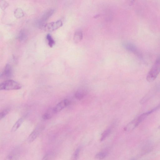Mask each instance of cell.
<instances>
[{
  "label": "cell",
  "instance_id": "8992f818",
  "mask_svg": "<svg viewBox=\"0 0 160 160\" xmlns=\"http://www.w3.org/2000/svg\"><path fill=\"white\" fill-rule=\"evenodd\" d=\"M123 47L128 51L131 52L139 58H142V55L137 47L133 43L126 42L123 44Z\"/></svg>",
  "mask_w": 160,
  "mask_h": 160
},
{
  "label": "cell",
  "instance_id": "277c9868",
  "mask_svg": "<svg viewBox=\"0 0 160 160\" xmlns=\"http://www.w3.org/2000/svg\"><path fill=\"white\" fill-rule=\"evenodd\" d=\"M54 9H51L46 11L42 14L40 18L38 20L37 22V25L40 28H42L45 22L53 14Z\"/></svg>",
  "mask_w": 160,
  "mask_h": 160
},
{
  "label": "cell",
  "instance_id": "4fadbf2b",
  "mask_svg": "<svg viewBox=\"0 0 160 160\" xmlns=\"http://www.w3.org/2000/svg\"><path fill=\"white\" fill-rule=\"evenodd\" d=\"M87 91L85 89H80L76 92L75 97L78 99H81L87 94Z\"/></svg>",
  "mask_w": 160,
  "mask_h": 160
},
{
  "label": "cell",
  "instance_id": "ac0fdd59",
  "mask_svg": "<svg viewBox=\"0 0 160 160\" xmlns=\"http://www.w3.org/2000/svg\"><path fill=\"white\" fill-rule=\"evenodd\" d=\"M46 39L48 41V44L49 46L52 47L55 44V41L52 36L49 34H48L46 35Z\"/></svg>",
  "mask_w": 160,
  "mask_h": 160
},
{
  "label": "cell",
  "instance_id": "3957f363",
  "mask_svg": "<svg viewBox=\"0 0 160 160\" xmlns=\"http://www.w3.org/2000/svg\"><path fill=\"white\" fill-rule=\"evenodd\" d=\"M21 88L22 86L19 83L11 79L6 80L0 85L1 90H15L20 89Z\"/></svg>",
  "mask_w": 160,
  "mask_h": 160
},
{
  "label": "cell",
  "instance_id": "9a60e30c",
  "mask_svg": "<svg viewBox=\"0 0 160 160\" xmlns=\"http://www.w3.org/2000/svg\"><path fill=\"white\" fill-rule=\"evenodd\" d=\"M108 154V152L107 151H103L97 153L95 155V157L97 159L102 160L106 157Z\"/></svg>",
  "mask_w": 160,
  "mask_h": 160
},
{
  "label": "cell",
  "instance_id": "e0dca14e",
  "mask_svg": "<svg viewBox=\"0 0 160 160\" xmlns=\"http://www.w3.org/2000/svg\"><path fill=\"white\" fill-rule=\"evenodd\" d=\"M82 37L83 35L81 32H75L74 35V41L76 42H78L82 39Z\"/></svg>",
  "mask_w": 160,
  "mask_h": 160
},
{
  "label": "cell",
  "instance_id": "7c38bea8",
  "mask_svg": "<svg viewBox=\"0 0 160 160\" xmlns=\"http://www.w3.org/2000/svg\"><path fill=\"white\" fill-rule=\"evenodd\" d=\"M23 118H21L16 122L11 129L12 132H15L19 128L23 122Z\"/></svg>",
  "mask_w": 160,
  "mask_h": 160
},
{
  "label": "cell",
  "instance_id": "d6986e66",
  "mask_svg": "<svg viewBox=\"0 0 160 160\" xmlns=\"http://www.w3.org/2000/svg\"><path fill=\"white\" fill-rule=\"evenodd\" d=\"M111 132V130L109 129L105 131L102 134L100 138V141L104 140L109 135Z\"/></svg>",
  "mask_w": 160,
  "mask_h": 160
},
{
  "label": "cell",
  "instance_id": "ba28073f",
  "mask_svg": "<svg viewBox=\"0 0 160 160\" xmlns=\"http://www.w3.org/2000/svg\"><path fill=\"white\" fill-rule=\"evenodd\" d=\"M12 70L11 66L9 63L7 64L5 68L1 74V78L3 79H8L10 78L12 76Z\"/></svg>",
  "mask_w": 160,
  "mask_h": 160
},
{
  "label": "cell",
  "instance_id": "44dd1931",
  "mask_svg": "<svg viewBox=\"0 0 160 160\" xmlns=\"http://www.w3.org/2000/svg\"><path fill=\"white\" fill-rule=\"evenodd\" d=\"M80 149L79 148H77L73 152L72 157V160H77L78 158Z\"/></svg>",
  "mask_w": 160,
  "mask_h": 160
},
{
  "label": "cell",
  "instance_id": "d4e9b609",
  "mask_svg": "<svg viewBox=\"0 0 160 160\" xmlns=\"http://www.w3.org/2000/svg\"><path fill=\"white\" fill-rule=\"evenodd\" d=\"M132 160H133V159H132Z\"/></svg>",
  "mask_w": 160,
  "mask_h": 160
},
{
  "label": "cell",
  "instance_id": "ffe728a7",
  "mask_svg": "<svg viewBox=\"0 0 160 160\" xmlns=\"http://www.w3.org/2000/svg\"><path fill=\"white\" fill-rule=\"evenodd\" d=\"M54 155V154L52 152H48L45 155L42 160H52Z\"/></svg>",
  "mask_w": 160,
  "mask_h": 160
},
{
  "label": "cell",
  "instance_id": "9c48e42d",
  "mask_svg": "<svg viewBox=\"0 0 160 160\" xmlns=\"http://www.w3.org/2000/svg\"><path fill=\"white\" fill-rule=\"evenodd\" d=\"M70 102L68 99L63 100L58 103L53 108V111L55 113L60 112L70 104Z\"/></svg>",
  "mask_w": 160,
  "mask_h": 160
},
{
  "label": "cell",
  "instance_id": "7a4b0ae2",
  "mask_svg": "<svg viewBox=\"0 0 160 160\" xmlns=\"http://www.w3.org/2000/svg\"><path fill=\"white\" fill-rule=\"evenodd\" d=\"M152 113V111L150 110L142 114L128 123L124 128V130L126 132H130L133 130Z\"/></svg>",
  "mask_w": 160,
  "mask_h": 160
},
{
  "label": "cell",
  "instance_id": "52a82bcc",
  "mask_svg": "<svg viewBox=\"0 0 160 160\" xmlns=\"http://www.w3.org/2000/svg\"><path fill=\"white\" fill-rule=\"evenodd\" d=\"M43 129L42 126H38L36 128L28 137L27 141L30 143L33 142L39 135Z\"/></svg>",
  "mask_w": 160,
  "mask_h": 160
},
{
  "label": "cell",
  "instance_id": "603a6c76",
  "mask_svg": "<svg viewBox=\"0 0 160 160\" xmlns=\"http://www.w3.org/2000/svg\"><path fill=\"white\" fill-rule=\"evenodd\" d=\"M10 109L7 108L2 110L0 113V119H1L3 118L9 112Z\"/></svg>",
  "mask_w": 160,
  "mask_h": 160
},
{
  "label": "cell",
  "instance_id": "30bf717a",
  "mask_svg": "<svg viewBox=\"0 0 160 160\" xmlns=\"http://www.w3.org/2000/svg\"><path fill=\"white\" fill-rule=\"evenodd\" d=\"M20 150L17 148L13 150L6 157V160H18L20 153Z\"/></svg>",
  "mask_w": 160,
  "mask_h": 160
},
{
  "label": "cell",
  "instance_id": "cb8c5ba5",
  "mask_svg": "<svg viewBox=\"0 0 160 160\" xmlns=\"http://www.w3.org/2000/svg\"><path fill=\"white\" fill-rule=\"evenodd\" d=\"M159 128H160V126H159Z\"/></svg>",
  "mask_w": 160,
  "mask_h": 160
},
{
  "label": "cell",
  "instance_id": "8fae6325",
  "mask_svg": "<svg viewBox=\"0 0 160 160\" xmlns=\"http://www.w3.org/2000/svg\"><path fill=\"white\" fill-rule=\"evenodd\" d=\"M27 32L25 29H21L18 35V39L20 42H23L27 38Z\"/></svg>",
  "mask_w": 160,
  "mask_h": 160
},
{
  "label": "cell",
  "instance_id": "6da1fadb",
  "mask_svg": "<svg viewBox=\"0 0 160 160\" xmlns=\"http://www.w3.org/2000/svg\"><path fill=\"white\" fill-rule=\"evenodd\" d=\"M160 72V56L157 57L148 73L147 80L149 82L153 81Z\"/></svg>",
  "mask_w": 160,
  "mask_h": 160
},
{
  "label": "cell",
  "instance_id": "5bb4252c",
  "mask_svg": "<svg viewBox=\"0 0 160 160\" xmlns=\"http://www.w3.org/2000/svg\"><path fill=\"white\" fill-rule=\"evenodd\" d=\"M54 114L55 113L53 111V108L49 109L43 115L42 118L44 120L50 119Z\"/></svg>",
  "mask_w": 160,
  "mask_h": 160
},
{
  "label": "cell",
  "instance_id": "2e32d148",
  "mask_svg": "<svg viewBox=\"0 0 160 160\" xmlns=\"http://www.w3.org/2000/svg\"><path fill=\"white\" fill-rule=\"evenodd\" d=\"M14 14L15 17L17 18L22 17L24 15L23 10L20 8H18L15 10Z\"/></svg>",
  "mask_w": 160,
  "mask_h": 160
},
{
  "label": "cell",
  "instance_id": "7402d4cb",
  "mask_svg": "<svg viewBox=\"0 0 160 160\" xmlns=\"http://www.w3.org/2000/svg\"><path fill=\"white\" fill-rule=\"evenodd\" d=\"M9 5L8 3L5 1L1 0L0 1V7L1 8L4 10L7 8Z\"/></svg>",
  "mask_w": 160,
  "mask_h": 160
},
{
  "label": "cell",
  "instance_id": "5b68a950",
  "mask_svg": "<svg viewBox=\"0 0 160 160\" xmlns=\"http://www.w3.org/2000/svg\"><path fill=\"white\" fill-rule=\"evenodd\" d=\"M62 25V23L61 20L45 24L42 28L48 32H52L56 30Z\"/></svg>",
  "mask_w": 160,
  "mask_h": 160
}]
</instances>
